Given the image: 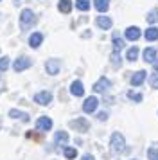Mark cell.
I'll return each instance as SVG.
<instances>
[{"label":"cell","instance_id":"cell-1","mask_svg":"<svg viewBox=\"0 0 158 160\" xmlns=\"http://www.w3.org/2000/svg\"><path fill=\"white\" fill-rule=\"evenodd\" d=\"M110 146L115 153H124L126 151V138L121 131H115L111 133V138H110Z\"/></svg>","mask_w":158,"mask_h":160},{"label":"cell","instance_id":"cell-2","mask_svg":"<svg viewBox=\"0 0 158 160\" xmlns=\"http://www.w3.org/2000/svg\"><path fill=\"white\" fill-rule=\"evenodd\" d=\"M34 22H36V15L31 11V9H23V11L20 13V27L23 31H27Z\"/></svg>","mask_w":158,"mask_h":160},{"label":"cell","instance_id":"cell-3","mask_svg":"<svg viewBox=\"0 0 158 160\" xmlns=\"http://www.w3.org/2000/svg\"><path fill=\"white\" fill-rule=\"evenodd\" d=\"M97 106H99V99H97L95 95L86 97L85 102H83V112H85V113H93V112L97 110Z\"/></svg>","mask_w":158,"mask_h":160},{"label":"cell","instance_id":"cell-4","mask_svg":"<svg viewBox=\"0 0 158 160\" xmlns=\"http://www.w3.org/2000/svg\"><path fill=\"white\" fill-rule=\"evenodd\" d=\"M31 65H32V59L27 58V56H20V58L13 63V68H14V72H22V70L29 68Z\"/></svg>","mask_w":158,"mask_h":160},{"label":"cell","instance_id":"cell-5","mask_svg":"<svg viewBox=\"0 0 158 160\" xmlns=\"http://www.w3.org/2000/svg\"><path fill=\"white\" fill-rule=\"evenodd\" d=\"M108 88H111V81L108 79V78H99V79L95 81V85H93V92H97V94H102V92H106Z\"/></svg>","mask_w":158,"mask_h":160},{"label":"cell","instance_id":"cell-6","mask_svg":"<svg viewBox=\"0 0 158 160\" xmlns=\"http://www.w3.org/2000/svg\"><path fill=\"white\" fill-rule=\"evenodd\" d=\"M50 101H52V94H50V92H47V90H42V92L34 94V102L42 104V106L50 104Z\"/></svg>","mask_w":158,"mask_h":160},{"label":"cell","instance_id":"cell-7","mask_svg":"<svg viewBox=\"0 0 158 160\" xmlns=\"http://www.w3.org/2000/svg\"><path fill=\"white\" fill-rule=\"evenodd\" d=\"M50 128H52V119L50 117H40L38 121H36V130L40 131H49Z\"/></svg>","mask_w":158,"mask_h":160},{"label":"cell","instance_id":"cell-8","mask_svg":"<svg viewBox=\"0 0 158 160\" xmlns=\"http://www.w3.org/2000/svg\"><path fill=\"white\" fill-rule=\"evenodd\" d=\"M59 68H61L59 59H49V61L45 63V70H47V74H50V76H56V74L59 72Z\"/></svg>","mask_w":158,"mask_h":160},{"label":"cell","instance_id":"cell-9","mask_svg":"<svg viewBox=\"0 0 158 160\" xmlns=\"http://www.w3.org/2000/svg\"><path fill=\"white\" fill-rule=\"evenodd\" d=\"M72 128H76L77 131H88V128H90V124H88V121H86L85 117H79V119H76V121H72L70 122Z\"/></svg>","mask_w":158,"mask_h":160},{"label":"cell","instance_id":"cell-10","mask_svg":"<svg viewBox=\"0 0 158 160\" xmlns=\"http://www.w3.org/2000/svg\"><path fill=\"white\" fill-rule=\"evenodd\" d=\"M124 36H126V40H129V42H136V40L140 38V29L135 27V25H131V27H128V29L124 31Z\"/></svg>","mask_w":158,"mask_h":160},{"label":"cell","instance_id":"cell-11","mask_svg":"<svg viewBox=\"0 0 158 160\" xmlns=\"http://www.w3.org/2000/svg\"><path fill=\"white\" fill-rule=\"evenodd\" d=\"M68 140H70V137L67 131H56V135H54V144L56 146H67Z\"/></svg>","mask_w":158,"mask_h":160},{"label":"cell","instance_id":"cell-12","mask_svg":"<svg viewBox=\"0 0 158 160\" xmlns=\"http://www.w3.org/2000/svg\"><path fill=\"white\" fill-rule=\"evenodd\" d=\"M95 23H97V27H101L102 31H108V29H111V18L110 16H97L95 18Z\"/></svg>","mask_w":158,"mask_h":160},{"label":"cell","instance_id":"cell-13","mask_svg":"<svg viewBox=\"0 0 158 160\" xmlns=\"http://www.w3.org/2000/svg\"><path fill=\"white\" fill-rule=\"evenodd\" d=\"M146 76H147L146 70H138V72H135L133 76H131V85H133V87H140L144 81H146Z\"/></svg>","mask_w":158,"mask_h":160},{"label":"cell","instance_id":"cell-14","mask_svg":"<svg viewBox=\"0 0 158 160\" xmlns=\"http://www.w3.org/2000/svg\"><path fill=\"white\" fill-rule=\"evenodd\" d=\"M70 94L76 95V97H81V95L85 94V87H83V83H81L79 79H76L70 85Z\"/></svg>","mask_w":158,"mask_h":160},{"label":"cell","instance_id":"cell-15","mask_svg":"<svg viewBox=\"0 0 158 160\" xmlns=\"http://www.w3.org/2000/svg\"><path fill=\"white\" fill-rule=\"evenodd\" d=\"M42 42H43V34L42 32H32L31 38H29V45H31L32 49H38V47L42 45Z\"/></svg>","mask_w":158,"mask_h":160},{"label":"cell","instance_id":"cell-16","mask_svg":"<svg viewBox=\"0 0 158 160\" xmlns=\"http://www.w3.org/2000/svg\"><path fill=\"white\" fill-rule=\"evenodd\" d=\"M156 56H158V52H156V49H153V47H147V49L144 51V61H147V63H155Z\"/></svg>","mask_w":158,"mask_h":160},{"label":"cell","instance_id":"cell-17","mask_svg":"<svg viewBox=\"0 0 158 160\" xmlns=\"http://www.w3.org/2000/svg\"><path fill=\"white\" fill-rule=\"evenodd\" d=\"M9 117H13V119H22L23 122H29V113H25V112H20V110H16V108H11V110H9Z\"/></svg>","mask_w":158,"mask_h":160},{"label":"cell","instance_id":"cell-18","mask_svg":"<svg viewBox=\"0 0 158 160\" xmlns=\"http://www.w3.org/2000/svg\"><path fill=\"white\" fill-rule=\"evenodd\" d=\"M144 36H146L147 42H156L158 40V27H153V25H151L149 29H146Z\"/></svg>","mask_w":158,"mask_h":160},{"label":"cell","instance_id":"cell-19","mask_svg":"<svg viewBox=\"0 0 158 160\" xmlns=\"http://www.w3.org/2000/svg\"><path fill=\"white\" fill-rule=\"evenodd\" d=\"M57 9L61 13H65V15H68L72 11V0H59L57 2Z\"/></svg>","mask_w":158,"mask_h":160},{"label":"cell","instance_id":"cell-20","mask_svg":"<svg viewBox=\"0 0 158 160\" xmlns=\"http://www.w3.org/2000/svg\"><path fill=\"white\" fill-rule=\"evenodd\" d=\"M93 6L99 13H106L110 9V0H93Z\"/></svg>","mask_w":158,"mask_h":160},{"label":"cell","instance_id":"cell-21","mask_svg":"<svg viewBox=\"0 0 158 160\" xmlns=\"http://www.w3.org/2000/svg\"><path fill=\"white\" fill-rule=\"evenodd\" d=\"M138 58V47H131L128 52H126V59L128 61H136Z\"/></svg>","mask_w":158,"mask_h":160},{"label":"cell","instance_id":"cell-22","mask_svg":"<svg viewBox=\"0 0 158 160\" xmlns=\"http://www.w3.org/2000/svg\"><path fill=\"white\" fill-rule=\"evenodd\" d=\"M76 8L79 11H88L90 9V0H76Z\"/></svg>","mask_w":158,"mask_h":160},{"label":"cell","instance_id":"cell-23","mask_svg":"<svg viewBox=\"0 0 158 160\" xmlns=\"http://www.w3.org/2000/svg\"><path fill=\"white\" fill-rule=\"evenodd\" d=\"M111 43H113V52H121L122 49H124V40H121V38L115 36Z\"/></svg>","mask_w":158,"mask_h":160},{"label":"cell","instance_id":"cell-24","mask_svg":"<svg viewBox=\"0 0 158 160\" xmlns=\"http://www.w3.org/2000/svg\"><path fill=\"white\" fill-rule=\"evenodd\" d=\"M146 18H147V22L149 23H156L158 22V9H151Z\"/></svg>","mask_w":158,"mask_h":160},{"label":"cell","instance_id":"cell-25","mask_svg":"<svg viewBox=\"0 0 158 160\" xmlns=\"http://www.w3.org/2000/svg\"><path fill=\"white\" fill-rule=\"evenodd\" d=\"M63 155H65V158L72 160V158H76V157H77V151H76L74 148H65V149H63Z\"/></svg>","mask_w":158,"mask_h":160},{"label":"cell","instance_id":"cell-26","mask_svg":"<svg viewBox=\"0 0 158 160\" xmlns=\"http://www.w3.org/2000/svg\"><path fill=\"white\" fill-rule=\"evenodd\" d=\"M7 68H9V58L4 56V58H0V72H6Z\"/></svg>","mask_w":158,"mask_h":160},{"label":"cell","instance_id":"cell-27","mask_svg":"<svg viewBox=\"0 0 158 160\" xmlns=\"http://www.w3.org/2000/svg\"><path fill=\"white\" fill-rule=\"evenodd\" d=\"M128 97H129V99H133L135 102H140L144 99L142 94H136V92H133V90H129V92H128Z\"/></svg>","mask_w":158,"mask_h":160},{"label":"cell","instance_id":"cell-28","mask_svg":"<svg viewBox=\"0 0 158 160\" xmlns=\"http://www.w3.org/2000/svg\"><path fill=\"white\" fill-rule=\"evenodd\" d=\"M149 85H151V88L158 90V74H151V78H149Z\"/></svg>","mask_w":158,"mask_h":160},{"label":"cell","instance_id":"cell-29","mask_svg":"<svg viewBox=\"0 0 158 160\" xmlns=\"http://www.w3.org/2000/svg\"><path fill=\"white\" fill-rule=\"evenodd\" d=\"M147 157H149V160H158V149L156 148H149L147 149Z\"/></svg>","mask_w":158,"mask_h":160},{"label":"cell","instance_id":"cell-30","mask_svg":"<svg viewBox=\"0 0 158 160\" xmlns=\"http://www.w3.org/2000/svg\"><path fill=\"white\" fill-rule=\"evenodd\" d=\"M111 61H113V67H121V54L111 52Z\"/></svg>","mask_w":158,"mask_h":160},{"label":"cell","instance_id":"cell-31","mask_svg":"<svg viewBox=\"0 0 158 160\" xmlns=\"http://www.w3.org/2000/svg\"><path fill=\"white\" fill-rule=\"evenodd\" d=\"M97 119H99V121H102V122H104V121H106V119H108V113H106V112H101L99 115H97Z\"/></svg>","mask_w":158,"mask_h":160},{"label":"cell","instance_id":"cell-32","mask_svg":"<svg viewBox=\"0 0 158 160\" xmlns=\"http://www.w3.org/2000/svg\"><path fill=\"white\" fill-rule=\"evenodd\" d=\"M81 160H95V158H93V155L86 153V155H83V158H81Z\"/></svg>","mask_w":158,"mask_h":160},{"label":"cell","instance_id":"cell-33","mask_svg":"<svg viewBox=\"0 0 158 160\" xmlns=\"http://www.w3.org/2000/svg\"><path fill=\"white\" fill-rule=\"evenodd\" d=\"M153 67H155V70H156V72H158V59H156V61H155V63H153Z\"/></svg>","mask_w":158,"mask_h":160},{"label":"cell","instance_id":"cell-34","mask_svg":"<svg viewBox=\"0 0 158 160\" xmlns=\"http://www.w3.org/2000/svg\"><path fill=\"white\" fill-rule=\"evenodd\" d=\"M0 128H2V119H0Z\"/></svg>","mask_w":158,"mask_h":160}]
</instances>
